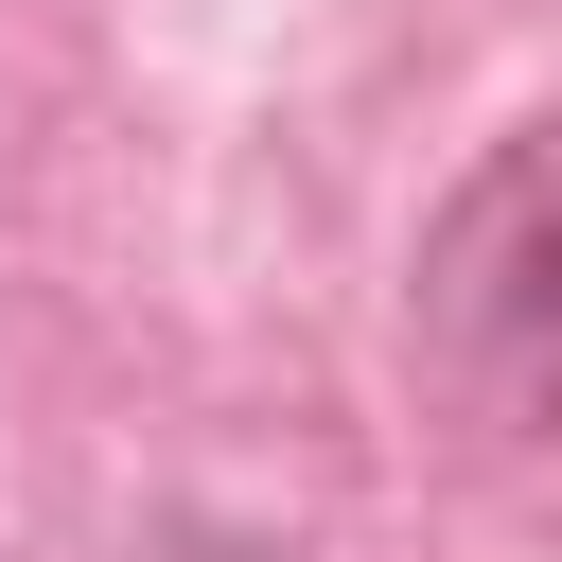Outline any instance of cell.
I'll return each instance as SVG.
<instances>
[{"mask_svg": "<svg viewBox=\"0 0 562 562\" xmlns=\"http://www.w3.org/2000/svg\"><path fill=\"white\" fill-rule=\"evenodd\" d=\"M404 386L474 457H562V105L492 123L404 246Z\"/></svg>", "mask_w": 562, "mask_h": 562, "instance_id": "1", "label": "cell"}]
</instances>
